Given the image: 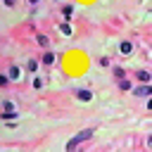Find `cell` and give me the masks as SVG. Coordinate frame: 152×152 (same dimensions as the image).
<instances>
[{
    "label": "cell",
    "instance_id": "obj_12",
    "mask_svg": "<svg viewBox=\"0 0 152 152\" xmlns=\"http://www.w3.org/2000/svg\"><path fill=\"white\" fill-rule=\"evenodd\" d=\"M59 31H62V33H66V36H69V33H71V26H69V24H59Z\"/></svg>",
    "mask_w": 152,
    "mask_h": 152
},
{
    "label": "cell",
    "instance_id": "obj_10",
    "mask_svg": "<svg viewBox=\"0 0 152 152\" xmlns=\"http://www.w3.org/2000/svg\"><path fill=\"white\" fill-rule=\"evenodd\" d=\"M71 12H74V7H71V5H64V7H62V14H64L66 19L71 17Z\"/></svg>",
    "mask_w": 152,
    "mask_h": 152
},
{
    "label": "cell",
    "instance_id": "obj_5",
    "mask_svg": "<svg viewBox=\"0 0 152 152\" xmlns=\"http://www.w3.org/2000/svg\"><path fill=\"white\" fill-rule=\"evenodd\" d=\"M10 78H12V81H19V78H21V69L12 64V66H10Z\"/></svg>",
    "mask_w": 152,
    "mask_h": 152
},
{
    "label": "cell",
    "instance_id": "obj_16",
    "mask_svg": "<svg viewBox=\"0 0 152 152\" xmlns=\"http://www.w3.org/2000/svg\"><path fill=\"white\" fill-rule=\"evenodd\" d=\"M2 2H5L7 7H14V5H17V0H2Z\"/></svg>",
    "mask_w": 152,
    "mask_h": 152
},
{
    "label": "cell",
    "instance_id": "obj_13",
    "mask_svg": "<svg viewBox=\"0 0 152 152\" xmlns=\"http://www.w3.org/2000/svg\"><path fill=\"white\" fill-rule=\"evenodd\" d=\"M114 78H124V69L121 66H114Z\"/></svg>",
    "mask_w": 152,
    "mask_h": 152
},
{
    "label": "cell",
    "instance_id": "obj_15",
    "mask_svg": "<svg viewBox=\"0 0 152 152\" xmlns=\"http://www.w3.org/2000/svg\"><path fill=\"white\" fill-rule=\"evenodd\" d=\"M7 81H10V76H5V74H0V86H7Z\"/></svg>",
    "mask_w": 152,
    "mask_h": 152
},
{
    "label": "cell",
    "instance_id": "obj_17",
    "mask_svg": "<svg viewBox=\"0 0 152 152\" xmlns=\"http://www.w3.org/2000/svg\"><path fill=\"white\" fill-rule=\"evenodd\" d=\"M28 2H31V5H38V0H28Z\"/></svg>",
    "mask_w": 152,
    "mask_h": 152
},
{
    "label": "cell",
    "instance_id": "obj_7",
    "mask_svg": "<svg viewBox=\"0 0 152 152\" xmlns=\"http://www.w3.org/2000/svg\"><path fill=\"white\" fill-rule=\"evenodd\" d=\"M131 50H133L131 40H124V43H121V52H124V55H131Z\"/></svg>",
    "mask_w": 152,
    "mask_h": 152
},
{
    "label": "cell",
    "instance_id": "obj_8",
    "mask_svg": "<svg viewBox=\"0 0 152 152\" xmlns=\"http://www.w3.org/2000/svg\"><path fill=\"white\" fill-rule=\"evenodd\" d=\"M40 62H43V64H52V62H55V55H52V52H45V55L40 57Z\"/></svg>",
    "mask_w": 152,
    "mask_h": 152
},
{
    "label": "cell",
    "instance_id": "obj_2",
    "mask_svg": "<svg viewBox=\"0 0 152 152\" xmlns=\"http://www.w3.org/2000/svg\"><path fill=\"white\" fill-rule=\"evenodd\" d=\"M133 95H135V97H147V95H152V88H150L147 83H142V86H138V88L133 90Z\"/></svg>",
    "mask_w": 152,
    "mask_h": 152
},
{
    "label": "cell",
    "instance_id": "obj_9",
    "mask_svg": "<svg viewBox=\"0 0 152 152\" xmlns=\"http://www.w3.org/2000/svg\"><path fill=\"white\" fill-rule=\"evenodd\" d=\"M119 88L121 90H131V81L128 78H119Z\"/></svg>",
    "mask_w": 152,
    "mask_h": 152
},
{
    "label": "cell",
    "instance_id": "obj_11",
    "mask_svg": "<svg viewBox=\"0 0 152 152\" xmlns=\"http://www.w3.org/2000/svg\"><path fill=\"white\" fill-rule=\"evenodd\" d=\"M26 69H28V71H36V69H38V62H36V59H28Z\"/></svg>",
    "mask_w": 152,
    "mask_h": 152
},
{
    "label": "cell",
    "instance_id": "obj_6",
    "mask_svg": "<svg viewBox=\"0 0 152 152\" xmlns=\"http://www.w3.org/2000/svg\"><path fill=\"white\" fill-rule=\"evenodd\" d=\"M135 78H138L140 83H150V71H138Z\"/></svg>",
    "mask_w": 152,
    "mask_h": 152
},
{
    "label": "cell",
    "instance_id": "obj_3",
    "mask_svg": "<svg viewBox=\"0 0 152 152\" xmlns=\"http://www.w3.org/2000/svg\"><path fill=\"white\" fill-rule=\"evenodd\" d=\"M76 97H78L81 102H88V100L93 97V93H90V90H86V88H81V90H76Z\"/></svg>",
    "mask_w": 152,
    "mask_h": 152
},
{
    "label": "cell",
    "instance_id": "obj_4",
    "mask_svg": "<svg viewBox=\"0 0 152 152\" xmlns=\"http://www.w3.org/2000/svg\"><path fill=\"white\" fill-rule=\"evenodd\" d=\"M17 116H19V114H17L14 109H5V114H0V119H2V121H14Z\"/></svg>",
    "mask_w": 152,
    "mask_h": 152
},
{
    "label": "cell",
    "instance_id": "obj_1",
    "mask_svg": "<svg viewBox=\"0 0 152 152\" xmlns=\"http://www.w3.org/2000/svg\"><path fill=\"white\" fill-rule=\"evenodd\" d=\"M93 133H95V128H83L81 133H76V135H74V138H71V140L66 142V150H69V152H71V150H76V147H78L81 142L90 140V138H93Z\"/></svg>",
    "mask_w": 152,
    "mask_h": 152
},
{
    "label": "cell",
    "instance_id": "obj_14",
    "mask_svg": "<svg viewBox=\"0 0 152 152\" xmlns=\"http://www.w3.org/2000/svg\"><path fill=\"white\" fill-rule=\"evenodd\" d=\"M36 40H38V45H43V48H45V45H48V36H38V38H36Z\"/></svg>",
    "mask_w": 152,
    "mask_h": 152
}]
</instances>
